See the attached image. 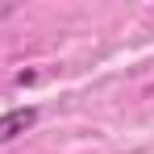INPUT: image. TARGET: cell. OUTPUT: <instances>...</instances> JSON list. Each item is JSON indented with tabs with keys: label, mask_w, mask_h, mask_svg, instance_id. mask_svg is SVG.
<instances>
[{
	"label": "cell",
	"mask_w": 154,
	"mask_h": 154,
	"mask_svg": "<svg viewBox=\"0 0 154 154\" xmlns=\"http://www.w3.org/2000/svg\"><path fill=\"white\" fill-rule=\"evenodd\" d=\"M38 125V108H13V112H4V117H0V146H4V142H13V137H21V133H25V129H33Z\"/></svg>",
	"instance_id": "1"
}]
</instances>
